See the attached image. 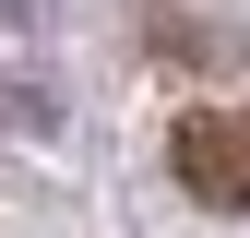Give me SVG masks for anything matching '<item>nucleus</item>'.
Returning <instances> with one entry per match:
<instances>
[{"mask_svg":"<svg viewBox=\"0 0 250 238\" xmlns=\"http://www.w3.org/2000/svg\"><path fill=\"white\" fill-rule=\"evenodd\" d=\"M167 167H179V191L214 202V215H250V119L238 107H191L167 131Z\"/></svg>","mask_w":250,"mask_h":238,"instance_id":"f257e3e1","label":"nucleus"},{"mask_svg":"<svg viewBox=\"0 0 250 238\" xmlns=\"http://www.w3.org/2000/svg\"><path fill=\"white\" fill-rule=\"evenodd\" d=\"M143 48L167 60V72H238V24L191 12V0H143Z\"/></svg>","mask_w":250,"mask_h":238,"instance_id":"f03ea898","label":"nucleus"},{"mask_svg":"<svg viewBox=\"0 0 250 238\" xmlns=\"http://www.w3.org/2000/svg\"><path fill=\"white\" fill-rule=\"evenodd\" d=\"M0 12H24V0H0Z\"/></svg>","mask_w":250,"mask_h":238,"instance_id":"7ed1b4c3","label":"nucleus"}]
</instances>
